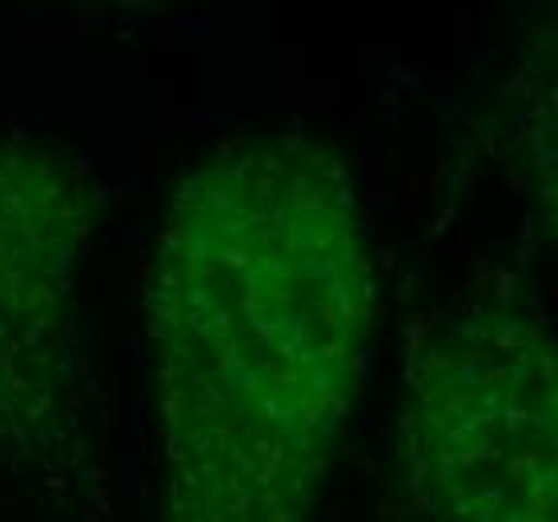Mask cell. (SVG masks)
<instances>
[{
  "label": "cell",
  "instance_id": "obj_1",
  "mask_svg": "<svg viewBox=\"0 0 558 522\" xmlns=\"http://www.w3.org/2000/svg\"><path fill=\"white\" fill-rule=\"evenodd\" d=\"M378 262L342 154L238 137L145 257L161 522H314L366 386Z\"/></svg>",
  "mask_w": 558,
  "mask_h": 522
},
{
  "label": "cell",
  "instance_id": "obj_2",
  "mask_svg": "<svg viewBox=\"0 0 558 522\" xmlns=\"http://www.w3.org/2000/svg\"><path fill=\"white\" fill-rule=\"evenodd\" d=\"M398 522H558L555 330L526 274L486 262L410 318L393 422Z\"/></svg>",
  "mask_w": 558,
  "mask_h": 522
},
{
  "label": "cell",
  "instance_id": "obj_3",
  "mask_svg": "<svg viewBox=\"0 0 558 522\" xmlns=\"http://www.w3.org/2000/svg\"><path fill=\"white\" fill-rule=\"evenodd\" d=\"M101 230L89 166L0 133V478L45 510L109 519L85 278Z\"/></svg>",
  "mask_w": 558,
  "mask_h": 522
},
{
  "label": "cell",
  "instance_id": "obj_4",
  "mask_svg": "<svg viewBox=\"0 0 558 522\" xmlns=\"http://www.w3.org/2000/svg\"><path fill=\"white\" fill-rule=\"evenodd\" d=\"M105 28H169L209 13L217 0H64Z\"/></svg>",
  "mask_w": 558,
  "mask_h": 522
}]
</instances>
